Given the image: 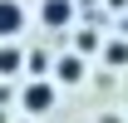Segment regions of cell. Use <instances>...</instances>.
Here are the masks:
<instances>
[{
	"mask_svg": "<svg viewBox=\"0 0 128 123\" xmlns=\"http://www.w3.org/2000/svg\"><path fill=\"white\" fill-rule=\"evenodd\" d=\"M20 108H25L30 118H44L49 108H54V84H49V79H30V84L20 89Z\"/></svg>",
	"mask_w": 128,
	"mask_h": 123,
	"instance_id": "6da1fadb",
	"label": "cell"
},
{
	"mask_svg": "<svg viewBox=\"0 0 128 123\" xmlns=\"http://www.w3.org/2000/svg\"><path fill=\"white\" fill-rule=\"evenodd\" d=\"M25 30V5L20 0H0V44H10Z\"/></svg>",
	"mask_w": 128,
	"mask_h": 123,
	"instance_id": "7a4b0ae2",
	"label": "cell"
},
{
	"mask_svg": "<svg viewBox=\"0 0 128 123\" xmlns=\"http://www.w3.org/2000/svg\"><path fill=\"white\" fill-rule=\"evenodd\" d=\"M40 20H44V30H69L74 25V0H44Z\"/></svg>",
	"mask_w": 128,
	"mask_h": 123,
	"instance_id": "3957f363",
	"label": "cell"
},
{
	"mask_svg": "<svg viewBox=\"0 0 128 123\" xmlns=\"http://www.w3.org/2000/svg\"><path fill=\"white\" fill-rule=\"evenodd\" d=\"M54 79H59V84H79L84 79V54H64V59L54 64Z\"/></svg>",
	"mask_w": 128,
	"mask_h": 123,
	"instance_id": "277c9868",
	"label": "cell"
},
{
	"mask_svg": "<svg viewBox=\"0 0 128 123\" xmlns=\"http://www.w3.org/2000/svg\"><path fill=\"white\" fill-rule=\"evenodd\" d=\"M20 69H25V54L15 49V40H10V44H0V79L20 74Z\"/></svg>",
	"mask_w": 128,
	"mask_h": 123,
	"instance_id": "5b68a950",
	"label": "cell"
},
{
	"mask_svg": "<svg viewBox=\"0 0 128 123\" xmlns=\"http://www.w3.org/2000/svg\"><path fill=\"white\" fill-rule=\"evenodd\" d=\"M104 64L123 69V64H128V40H108V44H104Z\"/></svg>",
	"mask_w": 128,
	"mask_h": 123,
	"instance_id": "8992f818",
	"label": "cell"
},
{
	"mask_svg": "<svg viewBox=\"0 0 128 123\" xmlns=\"http://www.w3.org/2000/svg\"><path fill=\"white\" fill-rule=\"evenodd\" d=\"M94 49H104V40H98L94 30H79V34H74V54H94Z\"/></svg>",
	"mask_w": 128,
	"mask_h": 123,
	"instance_id": "52a82bcc",
	"label": "cell"
},
{
	"mask_svg": "<svg viewBox=\"0 0 128 123\" xmlns=\"http://www.w3.org/2000/svg\"><path fill=\"white\" fill-rule=\"evenodd\" d=\"M108 10H128V0H108Z\"/></svg>",
	"mask_w": 128,
	"mask_h": 123,
	"instance_id": "ba28073f",
	"label": "cell"
},
{
	"mask_svg": "<svg viewBox=\"0 0 128 123\" xmlns=\"http://www.w3.org/2000/svg\"><path fill=\"white\" fill-rule=\"evenodd\" d=\"M98 123H123V118H113V113H104V118H98Z\"/></svg>",
	"mask_w": 128,
	"mask_h": 123,
	"instance_id": "9c48e42d",
	"label": "cell"
},
{
	"mask_svg": "<svg viewBox=\"0 0 128 123\" xmlns=\"http://www.w3.org/2000/svg\"><path fill=\"white\" fill-rule=\"evenodd\" d=\"M123 40H128V10H123Z\"/></svg>",
	"mask_w": 128,
	"mask_h": 123,
	"instance_id": "30bf717a",
	"label": "cell"
}]
</instances>
